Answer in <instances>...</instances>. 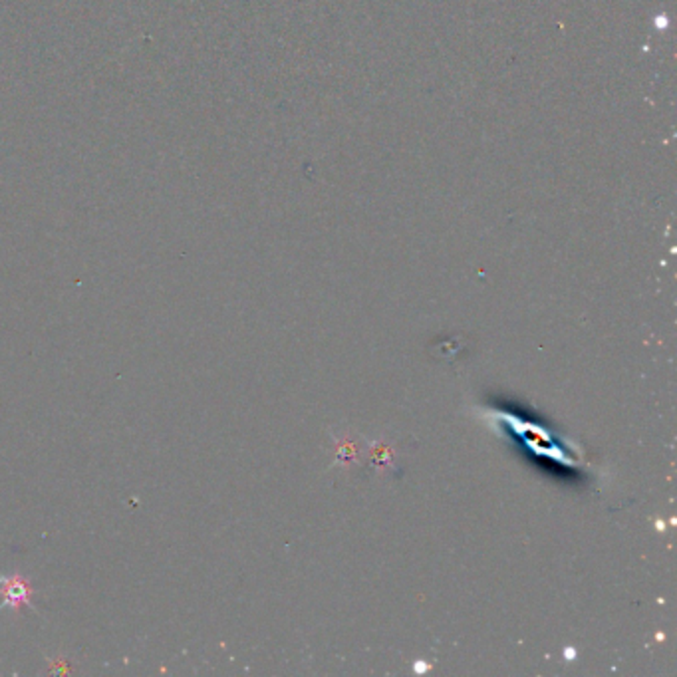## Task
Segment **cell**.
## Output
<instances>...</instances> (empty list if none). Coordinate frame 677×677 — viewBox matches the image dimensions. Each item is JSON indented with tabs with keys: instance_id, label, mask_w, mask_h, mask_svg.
<instances>
[{
	"instance_id": "6da1fadb",
	"label": "cell",
	"mask_w": 677,
	"mask_h": 677,
	"mask_svg": "<svg viewBox=\"0 0 677 677\" xmlns=\"http://www.w3.org/2000/svg\"><path fill=\"white\" fill-rule=\"evenodd\" d=\"M0 598H2V608L12 612H17L22 606L34 608L32 586L24 574H0Z\"/></svg>"
}]
</instances>
